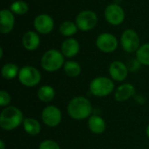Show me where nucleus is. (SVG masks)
Wrapping results in <instances>:
<instances>
[{
	"label": "nucleus",
	"instance_id": "obj_1",
	"mask_svg": "<svg viewBox=\"0 0 149 149\" xmlns=\"http://www.w3.org/2000/svg\"><path fill=\"white\" fill-rule=\"evenodd\" d=\"M93 107L91 102L85 97L78 96L73 98L67 106V113L74 120H81L89 118L92 114Z\"/></svg>",
	"mask_w": 149,
	"mask_h": 149
},
{
	"label": "nucleus",
	"instance_id": "obj_2",
	"mask_svg": "<svg viewBox=\"0 0 149 149\" xmlns=\"http://www.w3.org/2000/svg\"><path fill=\"white\" fill-rule=\"evenodd\" d=\"M24 122L23 113L16 107H5L0 115V127L3 130L11 131Z\"/></svg>",
	"mask_w": 149,
	"mask_h": 149
},
{
	"label": "nucleus",
	"instance_id": "obj_3",
	"mask_svg": "<svg viewBox=\"0 0 149 149\" xmlns=\"http://www.w3.org/2000/svg\"><path fill=\"white\" fill-rule=\"evenodd\" d=\"M65 56L61 52L51 49L46 51L41 58L42 68L49 72L59 70L65 65Z\"/></svg>",
	"mask_w": 149,
	"mask_h": 149
},
{
	"label": "nucleus",
	"instance_id": "obj_4",
	"mask_svg": "<svg viewBox=\"0 0 149 149\" xmlns=\"http://www.w3.org/2000/svg\"><path fill=\"white\" fill-rule=\"evenodd\" d=\"M89 89L91 93L96 97H106L113 92L114 84L107 77H97L90 83Z\"/></svg>",
	"mask_w": 149,
	"mask_h": 149
},
{
	"label": "nucleus",
	"instance_id": "obj_5",
	"mask_svg": "<svg viewBox=\"0 0 149 149\" xmlns=\"http://www.w3.org/2000/svg\"><path fill=\"white\" fill-rule=\"evenodd\" d=\"M18 80L26 87H33L39 84L41 80V73L37 68L31 65H25L19 71Z\"/></svg>",
	"mask_w": 149,
	"mask_h": 149
},
{
	"label": "nucleus",
	"instance_id": "obj_6",
	"mask_svg": "<svg viewBox=\"0 0 149 149\" xmlns=\"http://www.w3.org/2000/svg\"><path fill=\"white\" fill-rule=\"evenodd\" d=\"M75 23L78 28L83 31H88L93 29L98 24L97 14L90 10L80 11L75 19Z\"/></svg>",
	"mask_w": 149,
	"mask_h": 149
},
{
	"label": "nucleus",
	"instance_id": "obj_7",
	"mask_svg": "<svg viewBox=\"0 0 149 149\" xmlns=\"http://www.w3.org/2000/svg\"><path fill=\"white\" fill-rule=\"evenodd\" d=\"M120 44L125 52L132 53L137 52V50L140 48L141 39L138 33L132 29H127L124 31L121 35Z\"/></svg>",
	"mask_w": 149,
	"mask_h": 149
},
{
	"label": "nucleus",
	"instance_id": "obj_8",
	"mask_svg": "<svg viewBox=\"0 0 149 149\" xmlns=\"http://www.w3.org/2000/svg\"><path fill=\"white\" fill-rule=\"evenodd\" d=\"M97 48L105 53L113 52L118 48V39L109 32H104L98 36L96 39Z\"/></svg>",
	"mask_w": 149,
	"mask_h": 149
},
{
	"label": "nucleus",
	"instance_id": "obj_9",
	"mask_svg": "<svg viewBox=\"0 0 149 149\" xmlns=\"http://www.w3.org/2000/svg\"><path fill=\"white\" fill-rule=\"evenodd\" d=\"M105 18L112 25H120L125 20V11L117 3H110L105 9Z\"/></svg>",
	"mask_w": 149,
	"mask_h": 149
},
{
	"label": "nucleus",
	"instance_id": "obj_10",
	"mask_svg": "<svg viewBox=\"0 0 149 149\" xmlns=\"http://www.w3.org/2000/svg\"><path fill=\"white\" fill-rule=\"evenodd\" d=\"M41 118L43 122L49 127H55L62 120L61 111L55 106H48L42 111Z\"/></svg>",
	"mask_w": 149,
	"mask_h": 149
},
{
	"label": "nucleus",
	"instance_id": "obj_11",
	"mask_svg": "<svg viewBox=\"0 0 149 149\" xmlns=\"http://www.w3.org/2000/svg\"><path fill=\"white\" fill-rule=\"evenodd\" d=\"M33 25L38 33L49 34L54 28V20L51 16L45 13L38 15L33 22Z\"/></svg>",
	"mask_w": 149,
	"mask_h": 149
},
{
	"label": "nucleus",
	"instance_id": "obj_12",
	"mask_svg": "<svg viewBox=\"0 0 149 149\" xmlns=\"http://www.w3.org/2000/svg\"><path fill=\"white\" fill-rule=\"evenodd\" d=\"M108 72L111 78L113 80L119 82L125 80L128 74V69L126 66V65L119 60L113 61L110 64Z\"/></svg>",
	"mask_w": 149,
	"mask_h": 149
},
{
	"label": "nucleus",
	"instance_id": "obj_13",
	"mask_svg": "<svg viewBox=\"0 0 149 149\" xmlns=\"http://www.w3.org/2000/svg\"><path fill=\"white\" fill-rule=\"evenodd\" d=\"M15 25V16L10 10H2L0 11V31L3 34L10 33Z\"/></svg>",
	"mask_w": 149,
	"mask_h": 149
},
{
	"label": "nucleus",
	"instance_id": "obj_14",
	"mask_svg": "<svg viewBox=\"0 0 149 149\" xmlns=\"http://www.w3.org/2000/svg\"><path fill=\"white\" fill-rule=\"evenodd\" d=\"M80 49L79 43L77 39L69 38H66L61 45V52L66 58L75 57Z\"/></svg>",
	"mask_w": 149,
	"mask_h": 149
},
{
	"label": "nucleus",
	"instance_id": "obj_15",
	"mask_svg": "<svg viewBox=\"0 0 149 149\" xmlns=\"http://www.w3.org/2000/svg\"><path fill=\"white\" fill-rule=\"evenodd\" d=\"M22 43L27 51H35L40 45V38L36 31H28L24 34Z\"/></svg>",
	"mask_w": 149,
	"mask_h": 149
},
{
	"label": "nucleus",
	"instance_id": "obj_16",
	"mask_svg": "<svg viewBox=\"0 0 149 149\" xmlns=\"http://www.w3.org/2000/svg\"><path fill=\"white\" fill-rule=\"evenodd\" d=\"M135 94V88L132 84L126 83L121 86H120L115 93H114V98L117 101L123 102L130 99L132 96Z\"/></svg>",
	"mask_w": 149,
	"mask_h": 149
},
{
	"label": "nucleus",
	"instance_id": "obj_17",
	"mask_svg": "<svg viewBox=\"0 0 149 149\" xmlns=\"http://www.w3.org/2000/svg\"><path fill=\"white\" fill-rule=\"evenodd\" d=\"M87 124H88V128L90 129V131L97 134H100L104 133L106 130V127H107L105 120L101 117L97 116V115L90 116L88 119Z\"/></svg>",
	"mask_w": 149,
	"mask_h": 149
},
{
	"label": "nucleus",
	"instance_id": "obj_18",
	"mask_svg": "<svg viewBox=\"0 0 149 149\" xmlns=\"http://www.w3.org/2000/svg\"><path fill=\"white\" fill-rule=\"evenodd\" d=\"M23 127H24V131L29 135H31V136L38 135L41 131L40 123L37 120L32 119V118L24 119L23 122Z\"/></svg>",
	"mask_w": 149,
	"mask_h": 149
},
{
	"label": "nucleus",
	"instance_id": "obj_19",
	"mask_svg": "<svg viewBox=\"0 0 149 149\" xmlns=\"http://www.w3.org/2000/svg\"><path fill=\"white\" fill-rule=\"evenodd\" d=\"M55 90L53 87H52L51 86H42L38 91V97L39 99V100L43 101V102H50L52 101L54 97H55Z\"/></svg>",
	"mask_w": 149,
	"mask_h": 149
},
{
	"label": "nucleus",
	"instance_id": "obj_20",
	"mask_svg": "<svg viewBox=\"0 0 149 149\" xmlns=\"http://www.w3.org/2000/svg\"><path fill=\"white\" fill-rule=\"evenodd\" d=\"M19 71L20 70L18 69L17 65L13 63H7L2 67L1 72H2V76L3 79L10 80V79H14L16 76H18Z\"/></svg>",
	"mask_w": 149,
	"mask_h": 149
},
{
	"label": "nucleus",
	"instance_id": "obj_21",
	"mask_svg": "<svg viewBox=\"0 0 149 149\" xmlns=\"http://www.w3.org/2000/svg\"><path fill=\"white\" fill-rule=\"evenodd\" d=\"M64 71L67 76H69L71 78H74L80 74L81 67L78 62L68 60L64 65Z\"/></svg>",
	"mask_w": 149,
	"mask_h": 149
},
{
	"label": "nucleus",
	"instance_id": "obj_22",
	"mask_svg": "<svg viewBox=\"0 0 149 149\" xmlns=\"http://www.w3.org/2000/svg\"><path fill=\"white\" fill-rule=\"evenodd\" d=\"M78 26L76 24V23H73L72 21H65L63 22L60 26H59V32L61 33V35L65 36V37H72L74 34H76V32L78 31Z\"/></svg>",
	"mask_w": 149,
	"mask_h": 149
},
{
	"label": "nucleus",
	"instance_id": "obj_23",
	"mask_svg": "<svg viewBox=\"0 0 149 149\" xmlns=\"http://www.w3.org/2000/svg\"><path fill=\"white\" fill-rule=\"evenodd\" d=\"M136 58L140 64L149 66V43L140 46L136 52Z\"/></svg>",
	"mask_w": 149,
	"mask_h": 149
},
{
	"label": "nucleus",
	"instance_id": "obj_24",
	"mask_svg": "<svg viewBox=\"0 0 149 149\" xmlns=\"http://www.w3.org/2000/svg\"><path fill=\"white\" fill-rule=\"evenodd\" d=\"M10 10L17 15H24L29 10V5L23 0H17L10 4Z\"/></svg>",
	"mask_w": 149,
	"mask_h": 149
},
{
	"label": "nucleus",
	"instance_id": "obj_25",
	"mask_svg": "<svg viewBox=\"0 0 149 149\" xmlns=\"http://www.w3.org/2000/svg\"><path fill=\"white\" fill-rule=\"evenodd\" d=\"M38 149H60V147L54 141L45 140L39 144Z\"/></svg>",
	"mask_w": 149,
	"mask_h": 149
},
{
	"label": "nucleus",
	"instance_id": "obj_26",
	"mask_svg": "<svg viewBox=\"0 0 149 149\" xmlns=\"http://www.w3.org/2000/svg\"><path fill=\"white\" fill-rule=\"evenodd\" d=\"M10 100H11V98L9 93L3 90L0 91V106L1 107L8 106L10 103Z\"/></svg>",
	"mask_w": 149,
	"mask_h": 149
},
{
	"label": "nucleus",
	"instance_id": "obj_27",
	"mask_svg": "<svg viewBox=\"0 0 149 149\" xmlns=\"http://www.w3.org/2000/svg\"><path fill=\"white\" fill-rule=\"evenodd\" d=\"M5 148V144H4V141L3 140L0 141V149H4Z\"/></svg>",
	"mask_w": 149,
	"mask_h": 149
},
{
	"label": "nucleus",
	"instance_id": "obj_28",
	"mask_svg": "<svg viewBox=\"0 0 149 149\" xmlns=\"http://www.w3.org/2000/svg\"><path fill=\"white\" fill-rule=\"evenodd\" d=\"M3 47H0V58H3Z\"/></svg>",
	"mask_w": 149,
	"mask_h": 149
},
{
	"label": "nucleus",
	"instance_id": "obj_29",
	"mask_svg": "<svg viewBox=\"0 0 149 149\" xmlns=\"http://www.w3.org/2000/svg\"><path fill=\"white\" fill-rule=\"evenodd\" d=\"M146 133H147V136L149 138V124H148V127H147Z\"/></svg>",
	"mask_w": 149,
	"mask_h": 149
}]
</instances>
